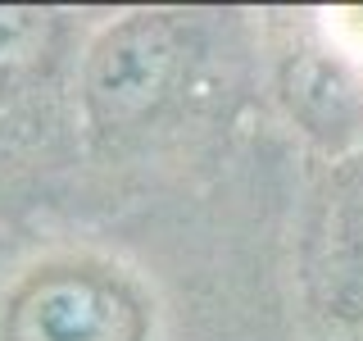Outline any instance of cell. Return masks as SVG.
Segmentation results:
<instances>
[{"label":"cell","mask_w":363,"mask_h":341,"mask_svg":"<svg viewBox=\"0 0 363 341\" xmlns=\"http://www.w3.org/2000/svg\"><path fill=\"white\" fill-rule=\"evenodd\" d=\"M264 109L259 23L209 9H128L77 55V119L109 155L204 146Z\"/></svg>","instance_id":"obj_1"},{"label":"cell","mask_w":363,"mask_h":341,"mask_svg":"<svg viewBox=\"0 0 363 341\" xmlns=\"http://www.w3.org/2000/svg\"><path fill=\"white\" fill-rule=\"evenodd\" d=\"M0 341H168V301L128 255L60 246L5 282Z\"/></svg>","instance_id":"obj_2"},{"label":"cell","mask_w":363,"mask_h":341,"mask_svg":"<svg viewBox=\"0 0 363 341\" xmlns=\"http://www.w3.org/2000/svg\"><path fill=\"white\" fill-rule=\"evenodd\" d=\"M264 114L304 168L363 151V60L332 32L323 9L259 14Z\"/></svg>","instance_id":"obj_3"},{"label":"cell","mask_w":363,"mask_h":341,"mask_svg":"<svg viewBox=\"0 0 363 341\" xmlns=\"http://www.w3.org/2000/svg\"><path fill=\"white\" fill-rule=\"evenodd\" d=\"M291 269L304 337L363 332V151L300 168L291 210Z\"/></svg>","instance_id":"obj_4"},{"label":"cell","mask_w":363,"mask_h":341,"mask_svg":"<svg viewBox=\"0 0 363 341\" xmlns=\"http://www.w3.org/2000/svg\"><path fill=\"white\" fill-rule=\"evenodd\" d=\"M45 18L50 14H37V9H0V73L5 77L32 60L45 32Z\"/></svg>","instance_id":"obj_5"},{"label":"cell","mask_w":363,"mask_h":341,"mask_svg":"<svg viewBox=\"0 0 363 341\" xmlns=\"http://www.w3.org/2000/svg\"><path fill=\"white\" fill-rule=\"evenodd\" d=\"M313 341H336V337H313Z\"/></svg>","instance_id":"obj_6"},{"label":"cell","mask_w":363,"mask_h":341,"mask_svg":"<svg viewBox=\"0 0 363 341\" xmlns=\"http://www.w3.org/2000/svg\"><path fill=\"white\" fill-rule=\"evenodd\" d=\"M350 341H363V332H359V337H350Z\"/></svg>","instance_id":"obj_7"}]
</instances>
